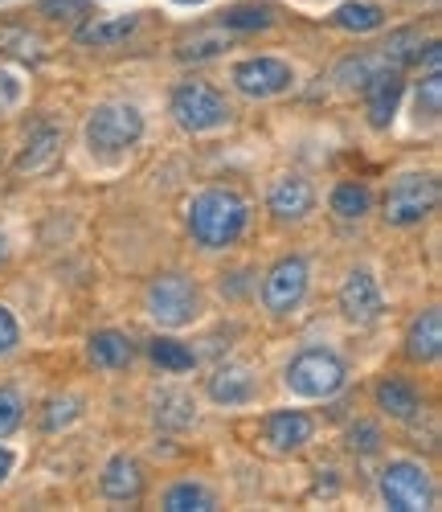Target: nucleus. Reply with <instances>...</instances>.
<instances>
[{
	"label": "nucleus",
	"instance_id": "c756f323",
	"mask_svg": "<svg viewBox=\"0 0 442 512\" xmlns=\"http://www.w3.org/2000/svg\"><path fill=\"white\" fill-rule=\"evenodd\" d=\"M78 414H82V402L78 398H54L46 406V431H62V426H70Z\"/></svg>",
	"mask_w": 442,
	"mask_h": 512
},
{
	"label": "nucleus",
	"instance_id": "5701e85b",
	"mask_svg": "<svg viewBox=\"0 0 442 512\" xmlns=\"http://www.w3.org/2000/svg\"><path fill=\"white\" fill-rule=\"evenodd\" d=\"M164 508L168 512H209V508H217V500H213V492L205 484L181 480V484H172L164 492Z\"/></svg>",
	"mask_w": 442,
	"mask_h": 512
},
{
	"label": "nucleus",
	"instance_id": "423d86ee",
	"mask_svg": "<svg viewBox=\"0 0 442 512\" xmlns=\"http://www.w3.org/2000/svg\"><path fill=\"white\" fill-rule=\"evenodd\" d=\"M381 500L393 512H426L434 504L430 472L414 459H393L381 472Z\"/></svg>",
	"mask_w": 442,
	"mask_h": 512
},
{
	"label": "nucleus",
	"instance_id": "f704fd0d",
	"mask_svg": "<svg viewBox=\"0 0 442 512\" xmlns=\"http://www.w3.org/2000/svg\"><path fill=\"white\" fill-rule=\"evenodd\" d=\"M13 463H17V459H13V451H9L5 443H0V484H5V480L13 476Z\"/></svg>",
	"mask_w": 442,
	"mask_h": 512
},
{
	"label": "nucleus",
	"instance_id": "bb28decb",
	"mask_svg": "<svg viewBox=\"0 0 442 512\" xmlns=\"http://www.w3.org/2000/svg\"><path fill=\"white\" fill-rule=\"evenodd\" d=\"M21 422H25V402H21V394L9 390V386H0V439H9Z\"/></svg>",
	"mask_w": 442,
	"mask_h": 512
},
{
	"label": "nucleus",
	"instance_id": "0eeeda50",
	"mask_svg": "<svg viewBox=\"0 0 442 512\" xmlns=\"http://www.w3.org/2000/svg\"><path fill=\"white\" fill-rule=\"evenodd\" d=\"M197 287L185 279V275H160L152 279L148 287V316L160 324V328H185L197 320Z\"/></svg>",
	"mask_w": 442,
	"mask_h": 512
},
{
	"label": "nucleus",
	"instance_id": "393cba45",
	"mask_svg": "<svg viewBox=\"0 0 442 512\" xmlns=\"http://www.w3.org/2000/svg\"><path fill=\"white\" fill-rule=\"evenodd\" d=\"M271 25H275L271 5H234L221 13V29H230V33H254V29H271Z\"/></svg>",
	"mask_w": 442,
	"mask_h": 512
},
{
	"label": "nucleus",
	"instance_id": "f3484780",
	"mask_svg": "<svg viewBox=\"0 0 442 512\" xmlns=\"http://www.w3.org/2000/svg\"><path fill=\"white\" fill-rule=\"evenodd\" d=\"M406 353L422 365L438 361V353H442V312L438 308H426L422 316H414V324L406 332Z\"/></svg>",
	"mask_w": 442,
	"mask_h": 512
},
{
	"label": "nucleus",
	"instance_id": "9d476101",
	"mask_svg": "<svg viewBox=\"0 0 442 512\" xmlns=\"http://www.w3.org/2000/svg\"><path fill=\"white\" fill-rule=\"evenodd\" d=\"M340 312L348 324H373L385 312V295L381 283L373 279V271H348V279L340 283Z\"/></svg>",
	"mask_w": 442,
	"mask_h": 512
},
{
	"label": "nucleus",
	"instance_id": "7ed1b4c3",
	"mask_svg": "<svg viewBox=\"0 0 442 512\" xmlns=\"http://www.w3.org/2000/svg\"><path fill=\"white\" fill-rule=\"evenodd\" d=\"M348 381V369L336 353L328 349H303L291 365H287V390L295 398H307V402H324V398H336Z\"/></svg>",
	"mask_w": 442,
	"mask_h": 512
},
{
	"label": "nucleus",
	"instance_id": "4468645a",
	"mask_svg": "<svg viewBox=\"0 0 442 512\" xmlns=\"http://www.w3.org/2000/svg\"><path fill=\"white\" fill-rule=\"evenodd\" d=\"M312 435H316V422L307 418L303 410H275V414H267V443L275 451H283V455L307 447V443H312Z\"/></svg>",
	"mask_w": 442,
	"mask_h": 512
},
{
	"label": "nucleus",
	"instance_id": "a878e982",
	"mask_svg": "<svg viewBox=\"0 0 442 512\" xmlns=\"http://www.w3.org/2000/svg\"><path fill=\"white\" fill-rule=\"evenodd\" d=\"M156 418H160L164 426H193L197 406H193L189 394H160V402H156Z\"/></svg>",
	"mask_w": 442,
	"mask_h": 512
},
{
	"label": "nucleus",
	"instance_id": "2eb2a0df",
	"mask_svg": "<svg viewBox=\"0 0 442 512\" xmlns=\"http://www.w3.org/2000/svg\"><path fill=\"white\" fill-rule=\"evenodd\" d=\"M373 398H377V410L397 418V422H414L422 414V394L410 386L406 377H381Z\"/></svg>",
	"mask_w": 442,
	"mask_h": 512
},
{
	"label": "nucleus",
	"instance_id": "aec40b11",
	"mask_svg": "<svg viewBox=\"0 0 442 512\" xmlns=\"http://www.w3.org/2000/svg\"><path fill=\"white\" fill-rule=\"evenodd\" d=\"M86 353H91V361L99 369H123L131 361V340L123 332L107 328V332H95L91 340H86Z\"/></svg>",
	"mask_w": 442,
	"mask_h": 512
},
{
	"label": "nucleus",
	"instance_id": "f03ea898",
	"mask_svg": "<svg viewBox=\"0 0 442 512\" xmlns=\"http://www.w3.org/2000/svg\"><path fill=\"white\" fill-rule=\"evenodd\" d=\"M144 140V115L131 103H103L86 119V148L95 156H123Z\"/></svg>",
	"mask_w": 442,
	"mask_h": 512
},
{
	"label": "nucleus",
	"instance_id": "9b49d317",
	"mask_svg": "<svg viewBox=\"0 0 442 512\" xmlns=\"http://www.w3.org/2000/svg\"><path fill=\"white\" fill-rule=\"evenodd\" d=\"M365 111H369V123L373 127H389L393 115H397V103L406 95V78L402 70H381L377 78L365 82Z\"/></svg>",
	"mask_w": 442,
	"mask_h": 512
},
{
	"label": "nucleus",
	"instance_id": "dca6fc26",
	"mask_svg": "<svg viewBox=\"0 0 442 512\" xmlns=\"http://www.w3.org/2000/svg\"><path fill=\"white\" fill-rule=\"evenodd\" d=\"M254 394H258V381L246 365H221L209 377V398L217 406H246V402H254Z\"/></svg>",
	"mask_w": 442,
	"mask_h": 512
},
{
	"label": "nucleus",
	"instance_id": "f257e3e1",
	"mask_svg": "<svg viewBox=\"0 0 442 512\" xmlns=\"http://www.w3.org/2000/svg\"><path fill=\"white\" fill-rule=\"evenodd\" d=\"M250 226V201L234 189H205L189 201V234L205 250L234 246Z\"/></svg>",
	"mask_w": 442,
	"mask_h": 512
},
{
	"label": "nucleus",
	"instance_id": "2f4dec72",
	"mask_svg": "<svg viewBox=\"0 0 442 512\" xmlns=\"http://www.w3.org/2000/svg\"><path fill=\"white\" fill-rule=\"evenodd\" d=\"M41 13L54 17V21H62V17H70V13L86 17V13H91V0H41Z\"/></svg>",
	"mask_w": 442,
	"mask_h": 512
},
{
	"label": "nucleus",
	"instance_id": "4be33fe9",
	"mask_svg": "<svg viewBox=\"0 0 442 512\" xmlns=\"http://www.w3.org/2000/svg\"><path fill=\"white\" fill-rule=\"evenodd\" d=\"M373 209V193L361 185V181H340L332 189V213L344 222H361L365 213Z\"/></svg>",
	"mask_w": 442,
	"mask_h": 512
},
{
	"label": "nucleus",
	"instance_id": "7c9ffc66",
	"mask_svg": "<svg viewBox=\"0 0 442 512\" xmlns=\"http://www.w3.org/2000/svg\"><path fill=\"white\" fill-rule=\"evenodd\" d=\"M21 345V324L9 308H0V357H9Z\"/></svg>",
	"mask_w": 442,
	"mask_h": 512
},
{
	"label": "nucleus",
	"instance_id": "f8f14e48",
	"mask_svg": "<svg viewBox=\"0 0 442 512\" xmlns=\"http://www.w3.org/2000/svg\"><path fill=\"white\" fill-rule=\"evenodd\" d=\"M267 205H271V213L279 222H303L307 213L316 209V189H312V181H303V177L291 173V177H279L271 185Z\"/></svg>",
	"mask_w": 442,
	"mask_h": 512
},
{
	"label": "nucleus",
	"instance_id": "c85d7f7f",
	"mask_svg": "<svg viewBox=\"0 0 442 512\" xmlns=\"http://www.w3.org/2000/svg\"><path fill=\"white\" fill-rule=\"evenodd\" d=\"M422 111H426V119H438V111H442V78H438V70H426V82L418 91V115Z\"/></svg>",
	"mask_w": 442,
	"mask_h": 512
},
{
	"label": "nucleus",
	"instance_id": "b1692460",
	"mask_svg": "<svg viewBox=\"0 0 442 512\" xmlns=\"http://www.w3.org/2000/svg\"><path fill=\"white\" fill-rule=\"evenodd\" d=\"M148 357H152L160 369H168V373H189V369L197 365L193 349L181 345V340H172V336H156L152 345H148Z\"/></svg>",
	"mask_w": 442,
	"mask_h": 512
},
{
	"label": "nucleus",
	"instance_id": "a211bd4d",
	"mask_svg": "<svg viewBox=\"0 0 442 512\" xmlns=\"http://www.w3.org/2000/svg\"><path fill=\"white\" fill-rule=\"evenodd\" d=\"M62 152V132L58 127H37V132L25 140V152L17 156V173H46V168L58 160Z\"/></svg>",
	"mask_w": 442,
	"mask_h": 512
},
{
	"label": "nucleus",
	"instance_id": "6e6552de",
	"mask_svg": "<svg viewBox=\"0 0 442 512\" xmlns=\"http://www.w3.org/2000/svg\"><path fill=\"white\" fill-rule=\"evenodd\" d=\"M307 279H312L307 259H299V254L279 259L267 271V279H262V308H267L271 316H291L303 304V295H307Z\"/></svg>",
	"mask_w": 442,
	"mask_h": 512
},
{
	"label": "nucleus",
	"instance_id": "cd10ccee",
	"mask_svg": "<svg viewBox=\"0 0 442 512\" xmlns=\"http://www.w3.org/2000/svg\"><path fill=\"white\" fill-rule=\"evenodd\" d=\"M25 103V78L13 66H0V115H9Z\"/></svg>",
	"mask_w": 442,
	"mask_h": 512
},
{
	"label": "nucleus",
	"instance_id": "20e7f679",
	"mask_svg": "<svg viewBox=\"0 0 442 512\" xmlns=\"http://www.w3.org/2000/svg\"><path fill=\"white\" fill-rule=\"evenodd\" d=\"M172 119L181 123L185 132L201 136V132H217V127H226L234 119V111L213 87H205V82H185V87L172 91Z\"/></svg>",
	"mask_w": 442,
	"mask_h": 512
},
{
	"label": "nucleus",
	"instance_id": "473e14b6",
	"mask_svg": "<svg viewBox=\"0 0 442 512\" xmlns=\"http://www.w3.org/2000/svg\"><path fill=\"white\" fill-rule=\"evenodd\" d=\"M348 439H352L348 447H352V451H361V455H373V451H377V443H381L377 426H365V422H361V426H352V435H348Z\"/></svg>",
	"mask_w": 442,
	"mask_h": 512
},
{
	"label": "nucleus",
	"instance_id": "412c9836",
	"mask_svg": "<svg viewBox=\"0 0 442 512\" xmlns=\"http://www.w3.org/2000/svg\"><path fill=\"white\" fill-rule=\"evenodd\" d=\"M332 21L348 33H377L385 25V9L373 5V0H348V5H340L332 13Z\"/></svg>",
	"mask_w": 442,
	"mask_h": 512
},
{
	"label": "nucleus",
	"instance_id": "72a5a7b5",
	"mask_svg": "<svg viewBox=\"0 0 442 512\" xmlns=\"http://www.w3.org/2000/svg\"><path fill=\"white\" fill-rule=\"evenodd\" d=\"M217 50H226V41L213 33V37H197V41H189V46L181 50V58H213Z\"/></svg>",
	"mask_w": 442,
	"mask_h": 512
},
{
	"label": "nucleus",
	"instance_id": "e433bc0d",
	"mask_svg": "<svg viewBox=\"0 0 442 512\" xmlns=\"http://www.w3.org/2000/svg\"><path fill=\"white\" fill-rule=\"evenodd\" d=\"M172 5H181V9H197V5H205V0H172Z\"/></svg>",
	"mask_w": 442,
	"mask_h": 512
},
{
	"label": "nucleus",
	"instance_id": "39448f33",
	"mask_svg": "<svg viewBox=\"0 0 442 512\" xmlns=\"http://www.w3.org/2000/svg\"><path fill=\"white\" fill-rule=\"evenodd\" d=\"M438 205V181L430 173H402L393 177L385 193V222L389 226H418Z\"/></svg>",
	"mask_w": 442,
	"mask_h": 512
},
{
	"label": "nucleus",
	"instance_id": "6ab92c4d",
	"mask_svg": "<svg viewBox=\"0 0 442 512\" xmlns=\"http://www.w3.org/2000/svg\"><path fill=\"white\" fill-rule=\"evenodd\" d=\"M136 17H95V21H86L82 29H78V46H95V50H103V46H119V41H127L131 33H136Z\"/></svg>",
	"mask_w": 442,
	"mask_h": 512
},
{
	"label": "nucleus",
	"instance_id": "1a4fd4ad",
	"mask_svg": "<svg viewBox=\"0 0 442 512\" xmlns=\"http://www.w3.org/2000/svg\"><path fill=\"white\" fill-rule=\"evenodd\" d=\"M291 82H295L291 62L271 58V54L246 58V62L234 66V87H238L246 99H279V95L291 91Z\"/></svg>",
	"mask_w": 442,
	"mask_h": 512
},
{
	"label": "nucleus",
	"instance_id": "ddd939ff",
	"mask_svg": "<svg viewBox=\"0 0 442 512\" xmlns=\"http://www.w3.org/2000/svg\"><path fill=\"white\" fill-rule=\"evenodd\" d=\"M99 488H103V496L115 500V504L140 500V496H144V467L131 459V455H111L107 467H103V476H99Z\"/></svg>",
	"mask_w": 442,
	"mask_h": 512
},
{
	"label": "nucleus",
	"instance_id": "c9c22d12",
	"mask_svg": "<svg viewBox=\"0 0 442 512\" xmlns=\"http://www.w3.org/2000/svg\"><path fill=\"white\" fill-rule=\"evenodd\" d=\"M5 259H9V238L0 234V263H5Z\"/></svg>",
	"mask_w": 442,
	"mask_h": 512
}]
</instances>
